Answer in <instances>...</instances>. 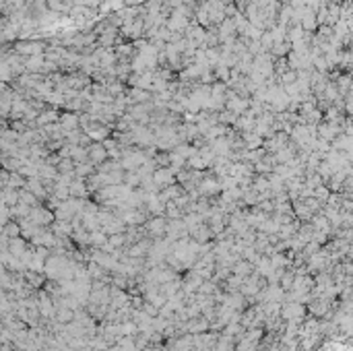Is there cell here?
Masks as SVG:
<instances>
[{
    "instance_id": "1",
    "label": "cell",
    "mask_w": 353,
    "mask_h": 351,
    "mask_svg": "<svg viewBox=\"0 0 353 351\" xmlns=\"http://www.w3.org/2000/svg\"><path fill=\"white\" fill-rule=\"evenodd\" d=\"M167 225L169 221L163 215L159 217H153L151 221H147V225H145V230H147V235H153V238H159V235L163 234H167Z\"/></svg>"
},
{
    "instance_id": "2",
    "label": "cell",
    "mask_w": 353,
    "mask_h": 351,
    "mask_svg": "<svg viewBox=\"0 0 353 351\" xmlns=\"http://www.w3.org/2000/svg\"><path fill=\"white\" fill-rule=\"evenodd\" d=\"M87 153H89V161L93 165H101L110 157L108 149H106V145H103V143H91L87 147Z\"/></svg>"
}]
</instances>
